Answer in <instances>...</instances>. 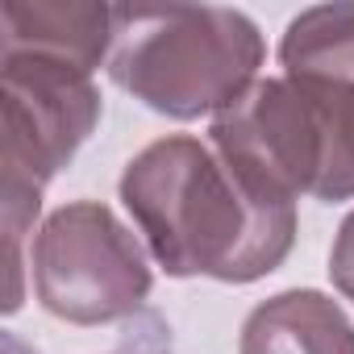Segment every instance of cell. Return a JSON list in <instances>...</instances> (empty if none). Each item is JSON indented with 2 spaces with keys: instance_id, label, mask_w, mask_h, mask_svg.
<instances>
[{
  "instance_id": "obj_10",
  "label": "cell",
  "mask_w": 354,
  "mask_h": 354,
  "mask_svg": "<svg viewBox=\"0 0 354 354\" xmlns=\"http://www.w3.org/2000/svg\"><path fill=\"white\" fill-rule=\"evenodd\" d=\"M329 279L333 288L354 304V213L342 221L337 238H333V250H329Z\"/></svg>"
},
{
  "instance_id": "obj_5",
  "label": "cell",
  "mask_w": 354,
  "mask_h": 354,
  "mask_svg": "<svg viewBox=\"0 0 354 354\" xmlns=\"http://www.w3.org/2000/svg\"><path fill=\"white\" fill-rule=\"evenodd\" d=\"M209 138L250 192L279 205H296L317 192L321 129L304 84L288 75L259 80L242 100L213 117Z\"/></svg>"
},
{
  "instance_id": "obj_9",
  "label": "cell",
  "mask_w": 354,
  "mask_h": 354,
  "mask_svg": "<svg viewBox=\"0 0 354 354\" xmlns=\"http://www.w3.org/2000/svg\"><path fill=\"white\" fill-rule=\"evenodd\" d=\"M292 80V75H288ZM308 88L321 129V180L317 201H350L354 196V84H317L296 80Z\"/></svg>"
},
{
  "instance_id": "obj_6",
  "label": "cell",
  "mask_w": 354,
  "mask_h": 354,
  "mask_svg": "<svg viewBox=\"0 0 354 354\" xmlns=\"http://www.w3.org/2000/svg\"><path fill=\"white\" fill-rule=\"evenodd\" d=\"M117 42V9L96 0H9L0 9V50L42 55L96 71Z\"/></svg>"
},
{
  "instance_id": "obj_8",
  "label": "cell",
  "mask_w": 354,
  "mask_h": 354,
  "mask_svg": "<svg viewBox=\"0 0 354 354\" xmlns=\"http://www.w3.org/2000/svg\"><path fill=\"white\" fill-rule=\"evenodd\" d=\"M283 75L354 84V5H317L288 21L279 42Z\"/></svg>"
},
{
  "instance_id": "obj_4",
  "label": "cell",
  "mask_w": 354,
  "mask_h": 354,
  "mask_svg": "<svg viewBox=\"0 0 354 354\" xmlns=\"http://www.w3.org/2000/svg\"><path fill=\"white\" fill-rule=\"evenodd\" d=\"M42 308L71 325H109L133 317L154 288L142 242L100 201L55 209L30 250Z\"/></svg>"
},
{
  "instance_id": "obj_2",
  "label": "cell",
  "mask_w": 354,
  "mask_h": 354,
  "mask_svg": "<svg viewBox=\"0 0 354 354\" xmlns=\"http://www.w3.org/2000/svg\"><path fill=\"white\" fill-rule=\"evenodd\" d=\"M117 42L109 75L146 109L196 121L225 113L259 80L267 59L259 26L217 5H113Z\"/></svg>"
},
{
  "instance_id": "obj_11",
  "label": "cell",
  "mask_w": 354,
  "mask_h": 354,
  "mask_svg": "<svg viewBox=\"0 0 354 354\" xmlns=\"http://www.w3.org/2000/svg\"><path fill=\"white\" fill-rule=\"evenodd\" d=\"M5 354H38V350H30L17 333H5Z\"/></svg>"
},
{
  "instance_id": "obj_3",
  "label": "cell",
  "mask_w": 354,
  "mask_h": 354,
  "mask_svg": "<svg viewBox=\"0 0 354 354\" xmlns=\"http://www.w3.org/2000/svg\"><path fill=\"white\" fill-rule=\"evenodd\" d=\"M100 121V88L88 71L42 55L0 50V217L9 300L21 304V246L42 213V188L75 158Z\"/></svg>"
},
{
  "instance_id": "obj_1",
  "label": "cell",
  "mask_w": 354,
  "mask_h": 354,
  "mask_svg": "<svg viewBox=\"0 0 354 354\" xmlns=\"http://www.w3.org/2000/svg\"><path fill=\"white\" fill-rule=\"evenodd\" d=\"M121 205L175 279L250 283L271 275L296 242V205L250 192L192 133L158 138L133 154L121 175Z\"/></svg>"
},
{
  "instance_id": "obj_7",
  "label": "cell",
  "mask_w": 354,
  "mask_h": 354,
  "mask_svg": "<svg viewBox=\"0 0 354 354\" xmlns=\"http://www.w3.org/2000/svg\"><path fill=\"white\" fill-rule=\"evenodd\" d=\"M242 354H354V321L337 300L292 288L263 300L238 337Z\"/></svg>"
}]
</instances>
